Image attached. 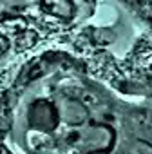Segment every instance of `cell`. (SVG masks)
Segmentation results:
<instances>
[{"label": "cell", "mask_w": 152, "mask_h": 154, "mask_svg": "<svg viewBox=\"0 0 152 154\" xmlns=\"http://www.w3.org/2000/svg\"><path fill=\"white\" fill-rule=\"evenodd\" d=\"M42 8L49 15H54L60 18H71L74 13V6L69 0H45V2H42Z\"/></svg>", "instance_id": "1"}, {"label": "cell", "mask_w": 152, "mask_h": 154, "mask_svg": "<svg viewBox=\"0 0 152 154\" xmlns=\"http://www.w3.org/2000/svg\"><path fill=\"white\" fill-rule=\"evenodd\" d=\"M36 38H38V35H36L35 31H31V29L22 31V33L17 36V49H18V51H26V49L33 47V45L36 44Z\"/></svg>", "instance_id": "2"}, {"label": "cell", "mask_w": 152, "mask_h": 154, "mask_svg": "<svg viewBox=\"0 0 152 154\" xmlns=\"http://www.w3.org/2000/svg\"><path fill=\"white\" fill-rule=\"evenodd\" d=\"M9 49V40L6 38V36H2V35H0V56H2L6 51Z\"/></svg>", "instance_id": "3"}, {"label": "cell", "mask_w": 152, "mask_h": 154, "mask_svg": "<svg viewBox=\"0 0 152 154\" xmlns=\"http://www.w3.org/2000/svg\"><path fill=\"white\" fill-rule=\"evenodd\" d=\"M0 154H9V152H8V149H6V147H0Z\"/></svg>", "instance_id": "4"}]
</instances>
